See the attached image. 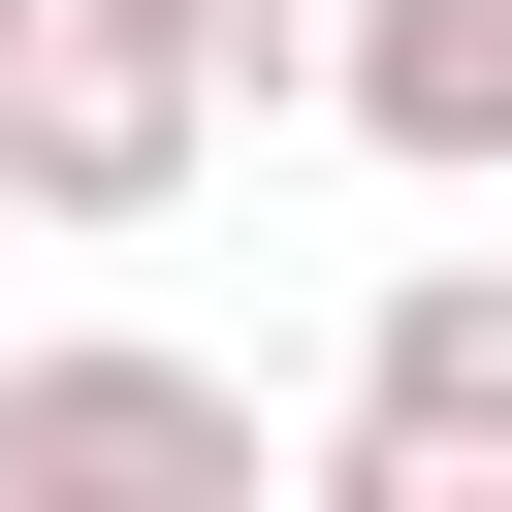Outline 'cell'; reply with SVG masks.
Listing matches in <instances>:
<instances>
[{
    "label": "cell",
    "mask_w": 512,
    "mask_h": 512,
    "mask_svg": "<svg viewBox=\"0 0 512 512\" xmlns=\"http://www.w3.org/2000/svg\"><path fill=\"white\" fill-rule=\"evenodd\" d=\"M0 64H32V0H0Z\"/></svg>",
    "instance_id": "cell-6"
},
{
    "label": "cell",
    "mask_w": 512,
    "mask_h": 512,
    "mask_svg": "<svg viewBox=\"0 0 512 512\" xmlns=\"http://www.w3.org/2000/svg\"><path fill=\"white\" fill-rule=\"evenodd\" d=\"M352 128H416V160H512V0H384V32H352Z\"/></svg>",
    "instance_id": "cell-3"
},
{
    "label": "cell",
    "mask_w": 512,
    "mask_h": 512,
    "mask_svg": "<svg viewBox=\"0 0 512 512\" xmlns=\"http://www.w3.org/2000/svg\"><path fill=\"white\" fill-rule=\"evenodd\" d=\"M384 448H416V480L512 448V288H416V320H384Z\"/></svg>",
    "instance_id": "cell-4"
},
{
    "label": "cell",
    "mask_w": 512,
    "mask_h": 512,
    "mask_svg": "<svg viewBox=\"0 0 512 512\" xmlns=\"http://www.w3.org/2000/svg\"><path fill=\"white\" fill-rule=\"evenodd\" d=\"M0 128H32V192H160V128H192V64H160L128 0H96V32L32 0V64H0Z\"/></svg>",
    "instance_id": "cell-1"
},
{
    "label": "cell",
    "mask_w": 512,
    "mask_h": 512,
    "mask_svg": "<svg viewBox=\"0 0 512 512\" xmlns=\"http://www.w3.org/2000/svg\"><path fill=\"white\" fill-rule=\"evenodd\" d=\"M128 32H160V64H288V0H128Z\"/></svg>",
    "instance_id": "cell-5"
},
{
    "label": "cell",
    "mask_w": 512,
    "mask_h": 512,
    "mask_svg": "<svg viewBox=\"0 0 512 512\" xmlns=\"http://www.w3.org/2000/svg\"><path fill=\"white\" fill-rule=\"evenodd\" d=\"M224 448H256V416L160 384V352H32V384H0V480H224Z\"/></svg>",
    "instance_id": "cell-2"
}]
</instances>
